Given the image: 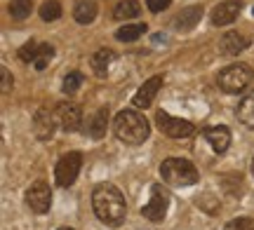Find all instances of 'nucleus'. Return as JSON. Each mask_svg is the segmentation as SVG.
Here are the masks:
<instances>
[{
	"instance_id": "9d476101",
	"label": "nucleus",
	"mask_w": 254,
	"mask_h": 230,
	"mask_svg": "<svg viewBox=\"0 0 254 230\" xmlns=\"http://www.w3.org/2000/svg\"><path fill=\"white\" fill-rule=\"evenodd\" d=\"M240 7H243V2L240 0H224V2H219L217 7L212 9V24L214 26H228V24H233L240 14Z\"/></svg>"
},
{
	"instance_id": "6e6552de",
	"label": "nucleus",
	"mask_w": 254,
	"mask_h": 230,
	"mask_svg": "<svg viewBox=\"0 0 254 230\" xmlns=\"http://www.w3.org/2000/svg\"><path fill=\"white\" fill-rule=\"evenodd\" d=\"M57 125L64 129V132H78L82 127V111L78 103L73 101H64L59 103L57 108Z\"/></svg>"
},
{
	"instance_id": "bb28decb",
	"label": "nucleus",
	"mask_w": 254,
	"mask_h": 230,
	"mask_svg": "<svg viewBox=\"0 0 254 230\" xmlns=\"http://www.w3.org/2000/svg\"><path fill=\"white\" fill-rule=\"evenodd\" d=\"M226 230H254V221L252 219H236L228 223Z\"/></svg>"
},
{
	"instance_id": "a211bd4d",
	"label": "nucleus",
	"mask_w": 254,
	"mask_h": 230,
	"mask_svg": "<svg viewBox=\"0 0 254 230\" xmlns=\"http://www.w3.org/2000/svg\"><path fill=\"white\" fill-rule=\"evenodd\" d=\"M238 120L245 125V127L254 129V92L252 94H247L243 101L238 103Z\"/></svg>"
},
{
	"instance_id": "5701e85b",
	"label": "nucleus",
	"mask_w": 254,
	"mask_h": 230,
	"mask_svg": "<svg viewBox=\"0 0 254 230\" xmlns=\"http://www.w3.org/2000/svg\"><path fill=\"white\" fill-rule=\"evenodd\" d=\"M31 7H33V0H12L9 2V14L14 19H26L31 14Z\"/></svg>"
},
{
	"instance_id": "4be33fe9",
	"label": "nucleus",
	"mask_w": 254,
	"mask_h": 230,
	"mask_svg": "<svg viewBox=\"0 0 254 230\" xmlns=\"http://www.w3.org/2000/svg\"><path fill=\"white\" fill-rule=\"evenodd\" d=\"M52 56H55V47L50 45V43H43V45L38 47V54H36V59H33V66H36L38 71H43V68H47V64H50Z\"/></svg>"
},
{
	"instance_id": "b1692460",
	"label": "nucleus",
	"mask_w": 254,
	"mask_h": 230,
	"mask_svg": "<svg viewBox=\"0 0 254 230\" xmlns=\"http://www.w3.org/2000/svg\"><path fill=\"white\" fill-rule=\"evenodd\" d=\"M40 17L45 19V21H55V19L62 17V5H59V0H45L43 7H40Z\"/></svg>"
},
{
	"instance_id": "393cba45",
	"label": "nucleus",
	"mask_w": 254,
	"mask_h": 230,
	"mask_svg": "<svg viewBox=\"0 0 254 230\" xmlns=\"http://www.w3.org/2000/svg\"><path fill=\"white\" fill-rule=\"evenodd\" d=\"M80 85H82V73L73 71V73H68L66 78H64L62 90H64L66 94H73V92H78V90H80Z\"/></svg>"
},
{
	"instance_id": "f257e3e1",
	"label": "nucleus",
	"mask_w": 254,
	"mask_h": 230,
	"mask_svg": "<svg viewBox=\"0 0 254 230\" xmlns=\"http://www.w3.org/2000/svg\"><path fill=\"white\" fill-rule=\"evenodd\" d=\"M92 207H94L97 219L101 223H106V226H120L125 221V214H127L125 197H123V193L113 184H101L94 188Z\"/></svg>"
},
{
	"instance_id": "c85d7f7f",
	"label": "nucleus",
	"mask_w": 254,
	"mask_h": 230,
	"mask_svg": "<svg viewBox=\"0 0 254 230\" xmlns=\"http://www.w3.org/2000/svg\"><path fill=\"white\" fill-rule=\"evenodd\" d=\"M9 83H12L9 71H7V68H2V92H7V90H9Z\"/></svg>"
},
{
	"instance_id": "1a4fd4ad",
	"label": "nucleus",
	"mask_w": 254,
	"mask_h": 230,
	"mask_svg": "<svg viewBox=\"0 0 254 230\" xmlns=\"http://www.w3.org/2000/svg\"><path fill=\"white\" fill-rule=\"evenodd\" d=\"M26 202L36 214H45L50 209V204H52V190H50V185L45 181H36L26 190Z\"/></svg>"
},
{
	"instance_id": "f03ea898",
	"label": "nucleus",
	"mask_w": 254,
	"mask_h": 230,
	"mask_svg": "<svg viewBox=\"0 0 254 230\" xmlns=\"http://www.w3.org/2000/svg\"><path fill=\"white\" fill-rule=\"evenodd\" d=\"M113 132L116 137L123 141V143H129V146H139L144 143L148 134H151V127H148V120L136 111H120L113 120Z\"/></svg>"
},
{
	"instance_id": "c756f323",
	"label": "nucleus",
	"mask_w": 254,
	"mask_h": 230,
	"mask_svg": "<svg viewBox=\"0 0 254 230\" xmlns=\"http://www.w3.org/2000/svg\"><path fill=\"white\" fill-rule=\"evenodd\" d=\"M252 174H254V160H252Z\"/></svg>"
},
{
	"instance_id": "423d86ee",
	"label": "nucleus",
	"mask_w": 254,
	"mask_h": 230,
	"mask_svg": "<svg viewBox=\"0 0 254 230\" xmlns=\"http://www.w3.org/2000/svg\"><path fill=\"white\" fill-rule=\"evenodd\" d=\"M155 122H158L160 132H163L165 137H170V138H186V137H190V134L195 132V127L190 125L189 120L174 118V115H170V113H165V111H158Z\"/></svg>"
},
{
	"instance_id": "6ab92c4d",
	"label": "nucleus",
	"mask_w": 254,
	"mask_h": 230,
	"mask_svg": "<svg viewBox=\"0 0 254 230\" xmlns=\"http://www.w3.org/2000/svg\"><path fill=\"white\" fill-rule=\"evenodd\" d=\"M139 12H141V7H139L136 0H123V2L116 5L113 17L118 19V21H127V19H132V17H139Z\"/></svg>"
},
{
	"instance_id": "7c9ffc66",
	"label": "nucleus",
	"mask_w": 254,
	"mask_h": 230,
	"mask_svg": "<svg viewBox=\"0 0 254 230\" xmlns=\"http://www.w3.org/2000/svg\"><path fill=\"white\" fill-rule=\"evenodd\" d=\"M59 230H73V228H59Z\"/></svg>"
},
{
	"instance_id": "412c9836",
	"label": "nucleus",
	"mask_w": 254,
	"mask_h": 230,
	"mask_svg": "<svg viewBox=\"0 0 254 230\" xmlns=\"http://www.w3.org/2000/svg\"><path fill=\"white\" fill-rule=\"evenodd\" d=\"M144 33H146V24H129V26L118 28L116 38L123 40V43H134V40H139Z\"/></svg>"
},
{
	"instance_id": "ddd939ff",
	"label": "nucleus",
	"mask_w": 254,
	"mask_h": 230,
	"mask_svg": "<svg viewBox=\"0 0 254 230\" xmlns=\"http://www.w3.org/2000/svg\"><path fill=\"white\" fill-rule=\"evenodd\" d=\"M247 47H250V38H247L245 33H238V31L226 33V36L221 38V43H219V49H221L224 54H240Z\"/></svg>"
},
{
	"instance_id": "f8f14e48",
	"label": "nucleus",
	"mask_w": 254,
	"mask_h": 230,
	"mask_svg": "<svg viewBox=\"0 0 254 230\" xmlns=\"http://www.w3.org/2000/svg\"><path fill=\"white\" fill-rule=\"evenodd\" d=\"M160 87H163V78H160V75H153L151 80H146V83L139 87V92L134 94L132 103H134L136 108H148V106L153 103L155 94H158Z\"/></svg>"
},
{
	"instance_id": "4468645a",
	"label": "nucleus",
	"mask_w": 254,
	"mask_h": 230,
	"mask_svg": "<svg viewBox=\"0 0 254 230\" xmlns=\"http://www.w3.org/2000/svg\"><path fill=\"white\" fill-rule=\"evenodd\" d=\"M205 138H207V143L212 146V150L214 153H226L228 146H231V132H228V127H209L207 132H205Z\"/></svg>"
},
{
	"instance_id": "9b49d317",
	"label": "nucleus",
	"mask_w": 254,
	"mask_h": 230,
	"mask_svg": "<svg viewBox=\"0 0 254 230\" xmlns=\"http://www.w3.org/2000/svg\"><path fill=\"white\" fill-rule=\"evenodd\" d=\"M55 125H57V115L50 111V108H40V111L36 113V118H33V132H36V137L40 138V141L52 138Z\"/></svg>"
},
{
	"instance_id": "a878e982",
	"label": "nucleus",
	"mask_w": 254,
	"mask_h": 230,
	"mask_svg": "<svg viewBox=\"0 0 254 230\" xmlns=\"http://www.w3.org/2000/svg\"><path fill=\"white\" fill-rule=\"evenodd\" d=\"M38 43H33V40H31V43H26V45L21 47V49H19V59H21V61H26V64H33V59H36V54H38Z\"/></svg>"
},
{
	"instance_id": "39448f33",
	"label": "nucleus",
	"mask_w": 254,
	"mask_h": 230,
	"mask_svg": "<svg viewBox=\"0 0 254 230\" xmlns=\"http://www.w3.org/2000/svg\"><path fill=\"white\" fill-rule=\"evenodd\" d=\"M82 167V157L80 153H66L62 155V160L57 162V169H55V176H57V184L62 185V188H68V185L75 184V179H78V172H80Z\"/></svg>"
},
{
	"instance_id": "aec40b11",
	"label": "nucleus",
	"mask_w": 254,
	"mask_h": 230,
	"mask_svg": "<svg viewBox=\"0 0 254 230\" xmlns=\"http://www.w3.org/2000/svg\"><path fill=\"white\" fill-rule=\"evenodd\" d=\"M113 59H116V52H113V49H99L97 54L92 56V68H94V73L104 75L109 71V66Z\"/></svg>"
},
{
	"instance_id": "f3484780",
	"label": "nucleus",
	"mask_w": 254,
	"mask_h": 230,
	"mask_svg": "<svg viewBox=\"0 0 254 230\" xmlns=\"http://www.w3.org/2000/svg\"><path fill=\"white\" fill-rule=\"evenodd\" d=\"M73 17H75L78 24H90V21H94V17H97V2H92V0H80V2H75Z\"/></svg>"
},
{
	"instance_id": "20e7f679",
	"label": "nucleus",
	"mask_w": 254,
	"mask_h": 230,
	"mask_svg": "<svg viewBox=\"0 0 254 230\" xmlns=\"http://www.w3.org/2000/svg\"><path fill=\"white\" fill-rule=\"evenodd\" d=\"M252 68L245 64H233V66H228V68H224L221 73H219L217 78V85L224 90L226 94H238V92H243L247 85L252 83Z\"/></svg>"
},
{
	"instance_id": "0eeeda50",
	"label": "nucleus",
	"mask_w": 254,
	"mask_h": 230,
	"mask_svg": "<svg viewBox=\"0 0 254 230\" xmlns=\"http://www.w3.org/2000/svg\"><path fill=\"white\" fill-rule=\"evenodd\" d=\"M167 207H170V193L160 184H155L151 188V200L141 209V214H144L148 221H163L165 214H167Z\"/></svg>"
},
{
	"instance_id": "cd10ccee",
	"label": "nucleus",
	"mask_w": 254,
	"mask_h": 230,
	"mask_svg": "<svg viewBox=\"0 0 254 230\" xmlns=\"http://www.w3.org/2000/svg\"><path fill=\"white\" fill-rule=\"evenodd\" d=\"M170 2L172 0H146V5H148L151 12H163V9L170 7Z\"/></svg>"
},
{
	"instance_id": "dca6fc26",
	"label": "nucleus",
	"mask_w": 254,
	"mask_h": 230,
	"mask_svg": "<svg viewBox=\"0 0 254 230\" xmlns=\"http://www.w3.org/2000/svg\"><path fill=\"white\" fill-rule=\"evenodd\" d=\"M200 19H202V7H186L182 9V14L174 19V28L177 31H189V28H193L195 24H198Z\"/></svg>"
},
{
	"instance_id": "2eb2a0df",
	"label": "nucleus",
	"mask_w": 254,
	"mask_h": 230,
	"mask_svg": "<svg viewBox=\"0 0 254 230\" xmlns=\"http://www.w3.org/2000/svg\"><path fill=\"white\" fill-rule=\"evenodd\" d=\"M106 127H109V108H99L97 113H92L90 118H87L85 132L92 138H101L106 134Z\"/></svg>"
},
{
	"instance_id": "7ed1b4c3",
	"label": "nucleus",
	"mask_w": 254,
	"mask_h": 230,
	"mask_svg": "<svg viewBox=\"0 0 254 230\" xmlns=\"http://www.w3.org/2000/svg\"><path fill=\"white\" fill-rule=\"evenodd\" d=\"M160 176H163L165 184L174 185V188H186V185H193L198 181V169L190 165L189 160L167 157L160 165Z\"/></svg>"
}]
</instances>
